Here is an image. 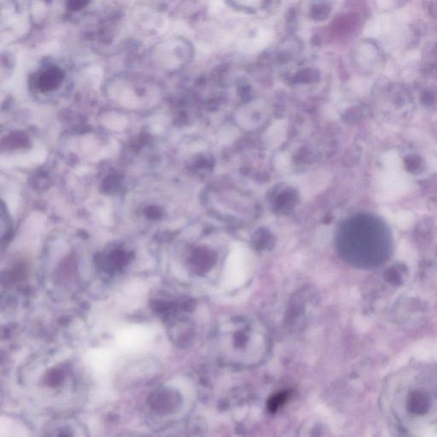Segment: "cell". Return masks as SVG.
Segmentation results:
<instances>
[{"instance_id": "obj_2", "label": "cell", "mask_w": 437, "mask_h": 437, "mask_svg": "<svg viewBox=\"0 0 437 437\" xmlns=\"http://www.w3.org/2000/svg\"><path fill=\"white\" fill-rule=\"evenodd\" d=\"M63 81L62 72L57 69H48L41 74L38 81V87L41 91H49L59 87Z\"/></svg>"}, {"instance_id": "obj_4", "label": "cell", "mask_w": 437, "mask_h": 437, "mask_svg": "<svg viewBox=\"0 0 437 437\" xmlns=\"http://www.w3.org/2000/svg\"><path fill=\"white\" fill-rule=\"evenodd\" d=\"M64 381V373L59 369H52L44 377V382L50 387H57Z\"/></svg>"}, {"instance_id": "obj_5", "label": "cell", "mask_w": 437, "mask_h": 437, "mask_svg": "<svg viewBox=\"0 0 437 437\" xmlns=\"http://www.w3.org/2000/svg\"><path fill=\"white\" fill-rule=\"evenodd\" d=\"M145 214H146V216H147V217L152 218V219L158 218L159 217L161 216V211H160L158 209L154 208V207H150V208L146 209Z\"/></svg>"}, {"instance_id": "obj_1", "label": "cell", "mask_w": 437, "mask_h": 437, "mask_svg": "<svg viewBox=\"0 0 437 437\" xmlns=\"http://www.w3.org/2000/svg\"><path fill=\"white\" fill-rule=\"evenodd\" d=\"M148 403L152 410L168 414L174 410L178 403V395L171 390H159L150 396Z\"/></svg>"}, {"instance_id": "obj_3", "label": "cell", "mask_w": 437, "mask_h": 437, "mask_svg": "<svg viewBox=\"0 0 437 437\" xmlns=\"http://www.w3.org/2000/svg\"><path fill=\"white\" fill-rule=\"evenodd\" d=\"M109 262L114 268H119L121 266H125L128 262V256L127 253L123 250H114L111 253Z\"/></svg>"}]
</instances>
